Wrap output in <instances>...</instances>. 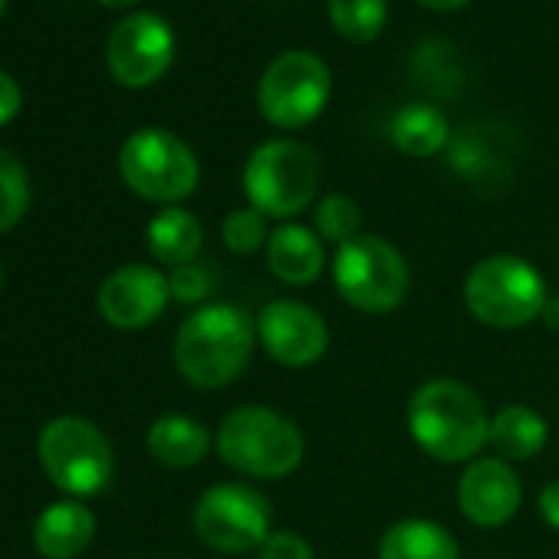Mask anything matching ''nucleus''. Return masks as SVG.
Wrapping results in <instances>:
<instances>
[{"label": "nucleus", "instance_id": "13", "mask_svg": "<svg viewBox=\"0 0 559 559\" xmlns=\"http://www.w3.org/2000/svg\"><path fill=\"white\" fill-rule=\"evenodd\" d=\"M171 300L168 276L148 263H126L106 276L99 290V313L116 330L152 326Z\"/></svg>", "mask_w": 559, "mask_h": 559}, {"label": "nucleus", "instance_id": "3", "mask_svg": "<svg viewBox=\"0 0 559 559\" xmlns=\"http://www.w3.org/2000/svg\"><path fill=\"white\" fill-rule=\"evenodd\" d=\"M214 448L227 467L247 477H266L280 480L294 474L304 464L307 441L294 418L280 415L266 405H240L234 408L217 435Z\"/></svg>", "mask_w": 559, "mask_h": 559}, {"label": "nucleus", "instance_id": "21", "mask_svg": "<svg viewBox=\"0 0 559 559\" xmlns=\"http://www.w3.org/2000/svg\"><path fill=\"white\" fill-rule=\"evenodd\" d=\"M392 142L412 158H435L451 142V126L444 112L431 103H408L392 119Z\"/></svg>", "mask_w": 559, "mask_h": 559}, {"label": "nucleus", "instance_id": "12", "mask_svg": "<svg viewBox=\"0 0 559 559\" xmlns=\"http://www.w3.org/2000/svg\"><path fill=\"white\" fill-rule=\"evenodd\" d=\"M257 340L273 362L287 369H310L330 349L323 317L300 300H270L257 317Z\"/></svg>", "mask_w": 559, "mask_h": 559}, {"label": "nucleus", "instance_id": "2", "mask_svg": "<svg viewBox=\"0 0 559 559\" xmlns=\"http://www.w3.org/2000/svg\"><path fill=\"white\" fill-rule=\"evenodd\" d=\"M257 320L234 304H207L194 310L175 336V366L198 389L230 385L250 362Z\"/></svg>", "mask_w": 559, "mask_h": 559}, {"label": "nucleus", "instance_id": "20", "mask_svg": "<svg viewBox=\"0 0 559 559\" xmlns=\"http://www.w3.org/2000/svg\"><path fill=\"white\" fill-rule=\"evenodd\" d=\"M201 240H204V227L185 207H165V211H158L148 221V230H145V243H148L152 257L158 263H168V266L194 263V257L201 250Z\"/></svg>", "mask_w": 559, "mask_h": 559}, {"label": "nucleus", "instance_id": "29", "mask_svg": "<svg viewBox=\"0 0 559 559\" xmlns=\"http://www.w3.org/2000/svg\"><path fill=\"white\" fill-rule=\"evenodd\" d=\"M536 507H539L543 523H546L549 530H559V477H556V480H549V484L539 490Z\"/></svg>", "mask_w": 559, "mask_h": 559}, {"label": "nucleus", "instance_id": "5", "mask_svg": "<svg viewBox=\"0 0 559 559\" xmlns=\"http://www.w3.org/2000/svg\"><path fill=\"white\" fill-rule=\"evenodd\" d=\"M243 191L263 217L290 221L307 211L320 191V158L310 145L273 139L250 152L243 165Z\"/></svg>", "mask_w": 559, "mask_h": 559}, {"label": "nucleus", "instance_id": "14", "mask_svg": "<svg viewBox=\"0 0 559 559\" xmlns=\"http://www.w3.org/2000/svg\"><path fill=\"white\" fill-rule=\"evenodd\" d=\"M523 500V484L503 457H477L464 467L457 480L461 513L484 530L503 526L513 520Z\"/></svg>", "mask_w": 559, "mask_h": 559}, {"label": "nucleus", "instance_id": "6", "mask_svg": "<svg viewBox=\"0 0 559 559\" xmlns=\"http://www.w3.org/2000/svg\"><path fill=\"white\" fill-rule=\"evenodd\" d=\"M333 280L340 297L359 313H392L412 287L402 250L379 234H359L336 247Z\"/></svg>", "mask_w": 559, "mask_h": 559}, {"label": "nucleus", "instance_id": "23", "mask_svg": "<svg viewBox=\"0 0 559 559\" xmlns=\"http://www.w3.org/2000/svg\"><path fill=\"white\" fill-rule=\"evenodd\" d=\"M313 221H317V234L336 247H343L362 234V207L346 194H326L317 204Z\"/></svg>", "mask_w": 559, "mask_h": 559}, {"label": "nucleus", "instance_id": "15", "mask_svg": "<svg viewBox=\"0 0 559 559\" xmlns=\"http://www.w3.org/2000/svg\"><path fill=\"white\" fill-rule=\"evenodd\" d=\"M266 266L276 280H284L290 287L317 284L326 266L320 234L304 224H280L266 240Z\"/></svg>", "mask_w": 559, "mask_h": 559}, {"label": "nucleus", "instance_id": "17", "mask_svg": "<svg viewBox=\"0 0 559 559\" xmlns=\"http://www.w3.org/2000/svg\"><path fill=\"white\" fill-rule=\"evenodd\" d=\"M379 559H461V549L441 523L408 516L382 533Z\"/></svg>", "mask_w": 559, "mask_h": 559}, {"label": "nucleus", "instance_id": "16", "mask_svg": "<svg viewBox=\"0 0 559 559\" xmlns=\"http://www.w3.org/2000/svg\"><path fill=\"white\" fill-rule=\"evenodd\" d=\"M96 536V516L76 500L47 507L34 523V546L47 559H76Z\"/></svg>", "mask_w": 559, "mask_h": 559}, {"label": "nucleus", "instance_id": "19", "mask_svg": "<svg viewBox=\"0 0 559 559\" xmlns=\"http://www.w3.org/2000/svg\"><path fill=\"white\" fill-rule=\"evenodd\" d=\"M211 435L188 415H165L148 428V454L165 467H194L207 457Z\"/></svg>", "mask_w": 559, "mask_h": 559}, {"label": "nucleus", "instance_id": "27", "mask_svg": "<svg viewBox=\"0 0 559 559\" xmlns=\"http://www.w3.org/2000/svg\"><path fill=\"white\" fill-rule=\"evenodd\" d=\"M257 559H317V552L307 536L294 530H273L266 543L257 549Z\"/></svg>", "mask_w": 559, "mask_h": 559}, {"label": "nucleus", "instance_id": "32", "mask_svg": "<svg viewBox=\"0 0 559 559\" xmlns=\"http://www.w3.org/2000/svg\"><path fill=\"white\" fill-rule=\"evenodd\" d=\"M103 8H112V11H122V8H132V4H139V0H99Z\"/></svg>", "mask_w": 559, "mask_h": 559}, {"label": "nucleus", "instance_id": "30", "mask_svg": "<svg viewBox=\"0 0 559 559\" xmlns=\"http://www.w3.org/2000/svg\"><path fill=\"white\" fill-rule=\"evenodd\" d=\"M415 4L428 8V11H461L471 0H415Z\"/></svg>", "mask_w": 559, "mask_h": 559}, {"label": "nucleus", "instance_id": "18", "mask_svg": "<svg viewBox=\"0 0 559 559\" xmlns=\"http://www.w3.org/2000/svg\"><path fill=\"white\" fill-rule=\"evenodd\" d=\"M546 441H549L546 418L526 405H503L497 415H490L487 444L503 461H530L546 448Z\"/></svg>", "mask_w": 559, "mask_h": 559}, {"label": "nucleus", "instance_id": "28", "mask_svg": "<svg viewBox=\"0 0 559 559\" xmlns=\"http://www.w3.org/2000/svg\"><path fill=\"white\" fill-rule=\"evenodd\" d=\"M21 112V86L14 76L0 70V126H8Z\"/></svg>", "mask_w": 559, "mask_h": 559}, {"label": "nucleus", "instance_id": "11", "mask_svg": "<svg viewBox=\"0 0 559 559\" xmlns=\"http://www.w3.org/2000/svg\"><path fill=\"white\" fill-rule=\"evenodd\" d=\"M106 60L116 83L129 90H145L168 73L175 60V34L158 14H129L112 27Z\"/></svg>", "mask_w": 559, "mask_h": 559}, {"label": "nucleus", "instance_id": "9", "mask_svg": "<svg viewBox=\"0 0 559 559\" xmlns=\"http://www.w3.org/2000/svg\"><path fill=\"white\" fill-rule=\"evenodd\" d=\"M37 451L50 480L73 497L99 493L109 484L112 467H116L106 435L93 421L76 418V415L53 418L40 431Z\"/></svg>", "mask_w": 559, "mask_h": 559}, {"label": "nucleus", "instance_id": "7", "mask_svg": "<svg viewBox=\"0 0 559 559\" xmlns=\"http://www.w3.org/2000/svg\"><path fill=\"white\" fill-rule=\"evenodd\" d=\"M122 181L145 201L175 204L198 188L201 168L188 142L168 129H139L119 152Z\"/></svg>", "mask_w": 559, "mask_h": 559}, {"label": "nucleus", "instance_id": "10", "mask_svg": "<svg viewBox=\"0 0 559 559\" xmlns=\"http://www.w3.org/2000/svg\"><path fill=\"white\" fill-rule=\"evenodd\" d=\"M266 497L243 484H214L194 507V533L217 552H257L273 533Z\"/></svg>", "mask_w": 559, "mask_h": 559}, {"label": "nucleus", "instance_id": "24", "mask_svg": "<svg viewBox=\"0 0 559 559\" xmlns=\"http://www.w3.org/2000/svg\"><path fill=\"white\" fill-rule=\"evenodd\" d=\"M31 204V181L17 155L0 148V234L11 230Z\"/></svg>", "mask_w": 559, "mask_h": 559}, {"label": "nucleus", "instance_id": "25", "mask_svg": "<svg viewBox=\"0 0 559 559\" xmlns=\"http://www.w3.org/2000/svg\"><path fill=\"white\" fill-rule=\"evenodd\" d=\"M221 237H224L227 250H234V253H253V250L266 247V240H270L266 217L257 207H237V211H230L224 217Z\"/></svg>", "mask_w": 559, "mask_h": 559}, {"label": "nucleus", "instance_id": "8", "mask_svg": "<svg viewBox=\"0 0 559 559\" xmlns=\"http://www.w3.org/2000/svg\"><path fill=\"white\" fill-rule=\"evenodd\" d=\"M330 93V67L310 50H290L263 70L257 83V109L276 129H304L320 119Z\"/></svg>", "mask_w": 559, "mask_h": 559}, {"label": "nucleus", "instance_id": "26", "mask_svg": "<svg viewBox=\"0 0 559 559\" xmlns=\"http://www.w3.org/2000/svg\"><path fill=\"white\" fill-rule=\"evenodd\" d=\"M168 287H171V297L178 304H198L207 297L211 290V276L204 266L198 263H185V266H175L171 276H168Z\"/></svg>", "mask_w": 559, "mask_h": 559}, {"label": "nucleus", "instance_id": "34", "mask_svg": "<svg viewBox=\"0 0 559 559\" xmlns=\"http://www.w3.org/2000/svg\"><path fill=\"white\" fill-rule=\"evenodd\" d=\"M0 280H4V276H0Z\"/></svg>", "mask_w": 559, "mask_h": 559}, {"label": "nucleus", "instance_id": "22", "mask_svg": "<svg viewBox=\"0 0 559 559\" xmlns=\"http://www.w3.org/2000/svg\"><path fill=\"white\" fill-rule=\"evenodd\" d=\"M330 21L349 44H372L389 21V0H330Z\"/></svg>", "mask_w": 559, "mask_h": 559}, {"label": "nucleus", "instance_id": "1", "mask_svg": "<svg viewBox=\"0 0 559 559\" xmlns=\"http://www.w3.org/2000/svg\"><path fill=\"white\" fill-rule=\"evenodd\" d=\"M415 444L441 464H471L487 444L490 415L480 395L454 379H431L408 399Z\"/></svg>", "mask_w": 559, "mask_h": 559}, {"label": "nucleus", "instance_id": "4", "mask_svg": "<svg viewBox=\"0 0 559 559\" xmlns=\"http://www.w3.org/2000/svg\"><path fill=\"white\" fill-rule=\"evenodd\" d=\"M546 300L549 290L543 273L516 253L484 257L464 280L467 313L490 330H520L533 323L543 317Z\"/></svg>", "mask_w": 559, "mask_h": 559}, {"label": "nucleus", "instance_id": "31", "mask_svg": "<svg viewBox=\"0 0 559 559\" xmlns=\"http://www.w3.org/2000/svg\"><path fill=\"white\" fill-rule=\"evenodd\" d=\"M543 320H546V326H549V330H556V333H559V294L546 300V307H543Z\"/></svg>", "mask_w": 559, "mask_h": 559}, {"label": "nucleus", "instance_id": "33", "mask_svg": "<svg viewBox=\"0 0 559 559\" xmlns=\"http://www.w3.org/2000/svg\"><path fill=\"white\" fill-rule=\"evenodd\" d=\"M4 4H8V0H0V14H4Z\"/></svg>", "mask_w": 559, "mask_h": 559}]
</instances>
